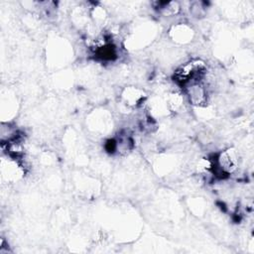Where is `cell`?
Returning <instances> with one entry per match:
<instances>
[{"label": "cell", "instance_id": "obj_1", "mask_svg": "<svg viewBox=\"0 0 254 254\" xmlns=\"http://www.w3.org/2000/svg\"><path fill=\"white\" fill-rule=\"evenodd\" d=\"M206 73V64L201 60H191L180 67H178L174 73L175 81L186 86L190 83L200 81Z\"/></svg>", "mask_w": 254, "mask_h": 254}, {"label": "cell", "instance_id": "obj_2", "mask_svg": "<svg viewBox=\"0 0 254 254\" xmlns=\"http://www.w3.org/2000/svg\"><path fill=\"white\" fill-rule=\"evenodd\" d=\"M189 100L191 104L201 106L207 101V91L204 84L200 81L192 82L185 86Z\"/></svg>", "mask_w": 254, "mask_h": 254}]
</instances>
